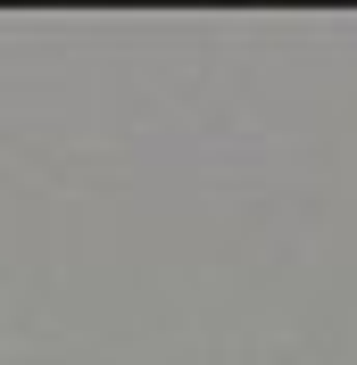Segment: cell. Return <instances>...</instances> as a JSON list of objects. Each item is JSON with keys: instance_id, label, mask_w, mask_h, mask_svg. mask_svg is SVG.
<instances>
[]
</instances>
